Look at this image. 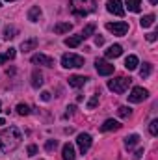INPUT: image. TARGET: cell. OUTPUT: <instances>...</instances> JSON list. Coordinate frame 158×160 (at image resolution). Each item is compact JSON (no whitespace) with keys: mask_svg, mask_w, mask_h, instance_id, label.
Listing matches in <instances>:
<instances>
[{"mask_svg":"<svg viewBox=\"0 0 158 160\" xmlns=\"http://www.w3.org/2000/svg\"><path fill=\"white\" fill-rule=\"evenodd\" d=\"M21 140H22V136L17 127H6L4 130H0V149L4 153L15 151L21 145Z\"/></svg>","mask_w":158,"mask_h":160,"instance_id":"obj_1","label":"cell"},{"mask_svg":"<svg viewBox=\"0 0 158 160\" xmlns=\"http://www.w3.org/2000/svg\"><path fill=\"white\" fill-rule=\"evenodd\" d=\"M95 6H97L95 0H71V9L77 15H87L95 11Z\"/></svg>","mask_w":158,"mask_h":160,"instance_id":"obj_2","label":"cell"},{"mask_svg":"<svg viewBox=\"0 0 158 160\" xmlns=\"http://www.w3.org/2000/svg\"><path fill=\"white\" fill-rule=\"evenodd\" d=\"M130 82H132V78L117 77V78H114V80H110V82H108V89H110V91H114V93H125V91H126V88L130 86Z\"/></svg>","mask_w":158,"mask_h":160,"instance_id":"obj_3","label":"cell"},{"mask_svg":"<svg viewBox=\"0 0 158 160\" xmlns=\"http://www.w3.org/2000/svg\"><path fill=\"white\" fill-rule=\"evenodd\" d=\"M84 65V58L78 54H63L62 56V67L65 69H77Z\"/></svg>","mask_w":158,"mask_h":160,"instance_id":"obj_4","label":"cell"},{"mask_svg":"<svg viewBox=\"0 0 158 160\" xmlns=\"http://www.w3.org/2000/svg\"><path fill=\"white\" fill-rule=\"evenodd\" d=\"M106 30L112 32L114 36H125L128 32V24L119 21V22H106Z\"/></svg>","mask_w":158,"mask_h":160,"instance_id":"obj_5","label":"cell"},{"mask_svg":"<svg viewBox=\"0 0 158 160\" xmlns=\"http://www.w3.org/2000/svg\"><path fill=\"white\" fill-rule=\"evenodd\" d=\"M91 136L87 134V132H82V134H78V138H77V143H78V149L82 155H86L87 151H89V147H91Z\"/></svg>","mask_w":158,"mask_h":160,"instance_id":"obj_6","label":"cell"},{"mask_svg":"<svg viewBox=\"0 0 158 160\" xmlns=\"http://www.w3.org/2000/svg\"><path fill=\"white\" fill-rule=\"evenodd\" d=\"M95 69H97V73L102 75V77H108V75L114 73V65L108 63L106 60H95Z\"/></svg>","mask_w":158,"mask_h":160,"instance_id":"obj_7","label":"cell"},{"mask_svg":"<svg viewBox=\"0 0 158 160\" xmlns=\"http://www.w3.org/2000/svg\"><path fill=\"white\" fill-rule=\"evenodd\" d=\"M147 95H149V91L145 89V88H132V91H130V95H128V101L130 102H141L143 99H147Z\"/></svg>","mask_w":158,"mask_h":160,"instance_id":"obj_8","label":"cell"},{"mask_svg":"<svg viewBox=\"0 0 158 160\" xmlns=\"http://www.w3.org/2000/svg\"><path fill=\"white\" fill-rule=\"evenodd\" d=\"M106 9L117 17H123L125 15V8H123V2L121 0H108L106 2Z\"/></svg>","mask_w":158,"mask_h":160,"instance_id":"obj_9","label":"cell"},{"mask_svg":"<svg viewBox=\"0 0 158 160\" xmlns=\"http://www.w3.org/2000/svg\"><path fill=\"white\" fill-rule=\"evenodd\" d=\"M32 63H39V65H45V67H52L54 65V60L50 58V56H47V54H34L32 56Z\"/></svg>","mask_w":158,"mask_h":160,"instance_id":"obj_10","label":"cell"},{"mask_svg":"<svg viewBox=\"0 0 158 160\" xmlns=\"http://www.w3.org/2000/svg\"><path fill=\"white\" fill-rule=\"evenodd\" d=\"M62 157L63 160H77V155H75V147H73V143H65L63 145V149H62Z\"/></svg>","mask_w":158,"mask_h":160,"instance_id":"obj_11","label":"cell"},{"mask_svg":"<svg viewBox=\"0 0 158 160\" xmlns=\"http://www.w3.org/2000/svg\"><path fill=\"white\" fill-rule=\"evenodd\" d=\"M37 38H30V39H24L22 43H21V50L22 52H30V50H34L36 47H37Z\"/></svg>","mask_w":158,"mask_h":160,"instance_id":"obj_12","label":"cell"},{"mask_svg":"<svg viewBox=\"0 0 158 160\" xmlns=\"http://www.w3.org/2000/svg\"><path fill=\"white\" fill-rule=\"evenodd\" d=\"M121 54H123V47H121V45H112V47L104 52L106 58H119Z\"/></svg>","mask_w":158,"mask_h":160,"instance_id":"obj_13","label":"cell"},{"mask_svg":"<svg viewBox=\"0 0 158 160\" xmlns=\"http://www.w3.org/2000/svg\"><path fill=\"white\" fill-rule=\"evenodd\" d=\"M119 127H121V125H119L116 119H106L101 125V130H102V132H110V130H117Z\"/></svg>","mask_w":158,"mask_h":160,"instance_id":"obj_14","label":"cell"},{"mask_svg":"<svg viewBox=\"0 0 158 160\" xmlns=\"http://www.w3.org/2000/svg\"><path fill=\"white\" fill-rule=\"evenodd\" d=\"M86 82H87V78H86V77H80V75L69 77V86H73V88H82Z\"/></svg>","mask_w":158,"mask_h":160,"instance_id":"obj_15","label":"cell"},{"mask_svg":"<svg viewBox=\"0 0 158 160\" xmlns=\"http://www.w3.org/2000/svg\"><path fill=\"white\" fill-rule=\"evenodd\" d=\"M71 30H73V24L71 22H58L54 26V32L56 34H69Z\"/></svg>","mask_w":158,"mask_h":160,"instance_id":"obj_16","label":"cell"},{"mask_svg":"<svg viewBox=\"0 0 158 160\" xmlns=\"http://www.w3.org/2000/svg\"><path fill=\"white\" fill-rule=\"evenodd\" d=\"M138 56H134V54H130L126 60H125V67L128 69V71H134V69H138Z\"/></svg>","mask_w":158,"mask_h":160,"instance_id":"obj_17","label":"cell"},{"mask_svg":"<svg viewBox=\"0 0 158 160\" xmlns=\"http://www.w3.org/2000/svg\"><path fill=\"white\" fill-rule=\"evenodd\" d=\"M138 143H140V136H138V134H130V136L125 138V147H126V149H132V147H136Z\"/></svg>","mask_w":158,"mask_h":160,"instance_id":"obj_18","label":"cell"},{"mask_svg":"<svg viewBox=\"0 0 158 160\" xmlns=\"http://www.w3.org/2000/svg\"><path fill=\"white\" fill-rule=\"evenodd\" d=\"M41 17V8L39 6H34V8H30V11H28V21H32V22H37Z\"/></svg>","mask_w":158,"mask_h":160,"instance_id":"obj_19","label":"cell"},{"mask_svg":"<svg viewBox=\"0 0 158 160\" xmlns=\"http://www.w3.org/2000/svg\"><path fill=\"white\" fill-rule=\"evenodd\" d=\"M126 8L132 13H138L141 9V0H126Z\"/></svg>","mask_w":158,"mask_h":160,"instance_id":"obj_20","label":"cell"},{"mask_svg":"<svg viewBox=\"0 0 158 160\" xmlns=\"http://www.w3.org/2000/svg\"><path fill=\"white\" fill-rule=\"evenodd\" d=\"M32 86H34V88H41V86H43V75H41L37 69L32 73Z\"/></svg>","mask_w":158,"mask_h":160,"instance_id":"obj_21","label":"cell"},{"mask_svg":"<svg viewBox=\"0 0 158 160\" xmlns=\"http://www.w3.org/2000/svg\"><path fill=\"white\" fill-rule=\"evenodd\" d=\"M82 36H71V38H67L65 39V45L67 47H71V48H75V47H78L80 43H82Z\"/></svg>","mask_w":158,"mask_h":160,"instance_id":"obj_22","label":"cell"},{"mask_svg":"<svg viewBox=\"0 0 158 160\" xmlns=\"http://www.w3.org/2000/svg\"><path fill=\"white\" fill-rule=\"evenodd\" d=\"M155 19H156L155 15H143V17H141V21H140V24H141L143 28H149V26H153V24H155Z\"/></svg>","mask_w":158,"mask_h":160,"instance_id":"obj_23","label":"cell"},{"mask_svg":"<svg viewBox=\"0 0 158 160\" xmlns=\"http://www.w3.org/2000/svg\"><path fill=\"white\" fill-rule=\"evenodd\" d=\"M15 34H17V28H15V26H6L2 36H4V39L9 41V39H13V38H15Z\"/></svg>","mask_w":158,"mask_h":160,"instance_id":"obj_24","label":"cell"},{"mask_svg":"<svg viewBox=\"0 0 158 160\" xmlns=\"http://www.w3.org/2000/svg\"><path fill=\"white\" fill-rule=\"evenodd\" d=\"M151 73H153V65H151V63H143L141 69H140V77H141V78H147Z\"/></svg>","mask_w":158,"mask_h":160,"instance_id":"obj_25","label":"cell"},{"mask_svg":"<svg viewBox=\"0 0 158 160\" xmlns=\"http://www.w3.org/2000/svg\"><path fill=\"white\" fill-rule=\"evenodd\" d=\"M93 32H95V24H87V26L84 28V32H82L80 36H82V39H86V38L93 36Z\"/></svg>","mask_w":158,"mask_h":160,"instance_id":"obj_26","label":"cell"},{"mask_svg":"<svg viewBox=\"0 0 158 160\" xmlns=\"http://www.w3.org/2000/svg\"><path fill=\"white\" fill-rule=\"evenodd\" d=\"M17 114H19V116H28V114H30V108H28V104H24V102L17 104Z\"/></svg>","mask_w":158,"mask_h":160,"instance_id":"obj_27","label":"cell"},{"mask_svg":"<svg viewBox=\"0 0 158 160\" xmlns=\"http://www.w3.org/2000/svg\"><path fill=\"white\" fill-rule=\"evenodd\" d=\"M132 114V110L128 108V106H121V108H117V116L119 118H128Z\"/></svg>","mask_w":158,"mask_h":160,"instance_id":"obj_28","label":"cell"},{"mask_svg":"<svg viewBox=\"0 0 158 160\" xmlns=\"http://www.w3.org/2000/svg\"><path fill=\"white\" fill-rule=\"evenodd\" d=\"M149 132H151L153 136H156V134H158V119L151 121V125H149Z\"/></svg>","mask_w":158,"mask_h":160,"instance_id":"obj_29","label":"cell"},{"mask_svg":"<svg viewBox=\"0 0 158 160\" xmlns=\"http://www.w3.org/2000/svg\"><path fill=\"white\" fill-rule=\"evenodd\" d=\"M97 104H99V95H93V97L87 101V108H89V110H93Z\"/></svg>","mask_w":158,"mask_h":160,"instance_id":"obj_30","label":"cell"},{"mask_svg":"<svg viewBox=\"0 0 158 160\" xmlns=\"http://www.w3.org/2000/svg\"><path fill=\"white\" fill-rule=\"evenodd\" d=\"M56 147H58V142H56V140H48V142L45 143V149H47V151H54Z\"/></svg>","mask_w":158,"mask_h":160,"instance_id":"obj_31","label":"cell"},{"mask_svg":"<svg viewBox=\"0 0 158 160\" xmlns=\"http://www.w3.org/2000/svg\"><path fill=\"white\" fill-rule=\"evenodd\" d=\"M15 54H17V52H15V48H11V47L6 50V58H7V60H13V58H15Z\"/></svg>","mask_w":158,"mask_h":160,"instance_id":"obj_32","label":"cell"},{"mask_svg":"<svg viewBox=\"0 0 158 160\" xmlns=\"http://www.w3.org/2000/svg\"><path fill=\"white\" fill-rule=\"evenodd\" d=\"M37 155V145H28V157H36Z\"/></svg>","mask_w":158,"mask_h":160,"instance_id":"obj_33","label":"cell"},{"mask_svg":"<svg viewBox=\"0 0 158 160\" xmlns=\"http://www.w3.org/2000/svg\"><path fill=\"white\" fill-rule=\"evenodd\" d=\"M41 101H45V102L50 101V93H48V91H43V93H41Z\"/></svg>","mask_w":158,"mask_h":160,"instance_id":"obj_34","label":"cell"},{"mask_svg":"<svg viewBox=\"0 0 158 160\" xmlns=\"http://www.w3.org/2000/svg\"><path fill=\"white\" fill-rule=\"evenodd\" d=\"M145 38H147V41H151V43H153V41H156V34H155V32H151V34H147Z\"/></svg>","mask_w":158,"mask_h":160,"instance_id":"obj_35","label":"cell"},{"mask_svg":"<svg viewBox=\"0 0 158 160\" xmlns=\"http://www.w3.org/2000/svg\"><path fill=\"white\" fill-rule=\"evenodd\" d=\"M95 45H97V47H101V45H104V38H101V36H97V38H95Z\"/></svg>","mask_w":158,"mask_h":160,"instance_id":"obj_36","label":"cell"},{"mask_svg":"<svg viewBox=\"0 0 158 160\" xmlns=\"http://www.w3.org/2000/svg\"><path fill=\"white\" fill-rule=\"evenodd\" d=\"M75 110H77L75 106H69V108H67V114H65V116H67V118H69V116H73V114H75Z\"/></svg>","mask_w":158,"mask_h":160,"instance_id":"obj_37","label":"cell"},{"mask_svg":"<svg viewBox=\"0 0 158 160\" xmlns=\"http://www.w3.org/2000/svg\"><path fill=\"white\" fill-rule=\"evenodd\" d=\"M134 157H136V158H141V157H143V149H138V151H136V155H134Z\"/></svg>","mask_w":158,"mask_h":160,"instance_id":"obj_38","label":"cell"},{"mask_svg":"<svg viewBox=\"0 0 158 160\" xmlns=\"http://www.w3.org/2000/svg\"><path fill=\"white\" fill-rule=\"evenodd\" d=\"M6 60H7V58H6V54H0V65H2V63H4Z\"/></svg>","mask_w":158,"mask_h":160,"instance_id":"obj_39","label":"cell"},{"mask_svg":"<svg viewBox=\"0 0 158 160\" xmlns=\"http://www.w3.org/2000/svg\"><path fill=\"white\" fill-rule=\"evenodd\" d=\"M149 2H151V4H156L158 0H149Z\"/></svg>","mask_w":158,"mask_h":160,"instance_id":"obj_40","label":"cell"},{"mask_svg":"<svg viewBox=\"0 0 158 160\" xmlns=\"http://www.w3.org/2000/svg\"><path fill=\"white\" fill-rule=\"evenodd\" d=\"M4 123H6V121L2 119V118H0V125H4Z\"/></svg>","mask_w":158,"mask_h":160,"instance_id":"obj_41","label":"cell"},{"mask_svg":"<svg viewBox=\"0 0 158 160\" xmlns=\"http://www.w3.org/2000/svg\"><path fill=\"white\" fill-rule=\"evenodd\" d=\"M0 112H2V102H0Z\"/></svg>","mask_w":158,"mask_h":160,"instance_id":"obj_42","label":"cell"},{"mask_svg":"<svg viewBox=\"0 0 158 160\" xmlns=\"http://www.w3.org/2000/svg\"><path fill=\"white\" fill-rule=\"evenodd\" d=\"M0 8H2V2H0Z\"/></svg>","mask_w":158,"mask_h":160,"instance_id":"obj_43","label":"cell"},{"mask_svg":"<svg viewBox=\"0 0 158 160\" xmlns=\"http://www.w3.org/2000/svg\"><path fill=\"white\" fill-rule=\"evenodd\" d=\"M7 2H13V0H7Z\"/></svg>","mask_w":158,"mask_h":160,"instance_id":"obj_44","label":"cell"}]
</instances>
